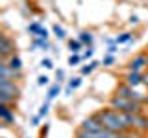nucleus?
Returning a JSON list of instances; mask_svg holds the SVG:
<instances>
[{
	"label": "nucleus",
	"instance_id": "nucleus-8",
	"mask_svg": "<svg viewBox=\"0 0 148 138\" xmlns=\"http://www.w3.org/2000/svg\"><path fill=\"white\" fill-rule=\"evenodd\" d=\"M78 129H83V131H100V129H104V123H102L98 112H95V114H89L87 118H83Z\"/></svg>",
	"mask_w": 148,
	"mask_h": 138
},
{
	"label": "nucleus",
	"instance_id": "nucleus-12",
	"mask_svg": "<svg viewBox=\"0 0 148 138\" xmlns=\"http://www.w3.org/2000/svg\"><path fill=\"white\" fill-rule=\"evenodd\" d=\"M133 41H135V37H133V33H130V31H124V33L115 37V43L117 44H132Z\"/></svg>",
	"mask_w": 148,
	"mask_h": 138
},
{
	"label": "nucleus",
	"instance_id": "nucleus-20",
	"mask_svg": "<svg viewBox=\"0 0 148 138\" xmlns=\"http://www.w3.org/2000/svg\"><path fill=\"white\" fill-rule=\"evenodd\" d=\"M41 30H43V26H41L39 22H30V24H28V31L32 33V37H37Z\"/></svg>",
	"mask_w": 148,
	"mask_h": 138
},
{
	"label": "nucleus",
	"instance_id": "nucleus-29",
	"mask_svg": "<svg viewBox=\"0 0 148 138\" xmlns=\"http://www.w3.org/2000/svg\"><path fill=\"white\" fill-rule=\"evenodd\" d=\"M63 81H65V70L59 68V70H56V83H63Z\"/></svg>",
	"mask_w": 148,
	"mask_h": 138
},
{
	"label": "nucleus",
	"instance_id": "nucleus-25",
	"mask_svg": "<svg viewBox=\"0 0 148 138\" xmlns=\"http://www.w3.org/2000/svg\"><path fill=\"white\" fill-rule=\"evenodd\" d=\"M106 43H108L109 46H108V53H111V55H113L115 52H117V48H119V44L117 43H115V39H108V41H106Z\"/></svg>",
	"mask_w": 148,
	"mask_h": 138
},
{
	"label": "nucleus",
	"instance_id": "nucleus-32",
	"mask_svg": "<svg viewBox=\"0 0 148 138\" xmlns=\"http://www.w3.org/2000/svg\"><path fill=\"white\" fill-rule=\"evenodd\" d=\"M130 24H132V26H135V24H139V17L137 15H132V17H130Z\"/></svg>",
	"mask_w": 148,
	"mask_h": 138
},
{
	"label": "nucleus",
	"instance_id": "nucleus-17",
	"mask_svg": "<svg viewBox=\"0 0 148 138\" xmlns=\"http://www.w3.org/2000/svg\"><path fill=\"white\" fill-rule=\"evenodd\" d=\"M69 50H71V53H80V50L83 48V43L80 39H69Z\"/></svg>",
	"mask_w": 148,
	"mask_h": 138
},
{
	"label": "nucleus",
	"instance_id": "nucleus-5",
	"mask_svg": "<svg viewBox=\"0 0 148 138\" xmlns=\"http://www.w3.org/2000/svg\"><path fill=\"white\" fill-rule=\"evenodd\" d=\"M17 53V43L9 33L4 31L0 35V61H8L11 55Z\"/></svg>",
	"mask_w": 148,
	"mask_h": 138
},
{
	"label": "nucleus",
	"instance_id": "nucleus-3",
	"mask_svg": "<svg viewBox=\"0 0 148 138\" xmlns=\"http://www.w3.org/2000/svg\"><path fill=\"white\" fill-rule=\"evenodd\" d=\"M18 98H21V87L17 85V81H0V103L13 107Z\"/></svg>",
	"mask_w": 148,
	"mask_h": 138
},
{
	"label": "nucleus",
	"instance_id": "nucleus-10",
	"mask_svg": "<svg viewBox=\"0 0 148 138\" xmlns=\"http://www.w3.org/2000/svg\"><path fill=\"white\" fill-rule=\"evenodd\" d=\"M122 81L126 83V85L133 87V89L145 87V72H130V70H126L124 76H122Z\"/></svg>",
	"mask_w": 148,
	"mask_h": 138
},
{
	"label": "nucleus",
	"instance_id": "nucleus-1",
	"mask_svg": "<svg viewBox=\"0 0 148 138\" xmlns=\"http://www.w3.org/2000/svg\"><path fill=\"white\" fill-rule=\"evenodd\" d=\"M98 116L104 123V129L113 133H133L132 125H130V114L126 112H120V110L115 109H100L98 110Z\"/></svg>",
	"mask_w": 148,
	"mask_h": 138
},
{
	"label": "nucleus",
	"instance_id": "nucleus-35",
	"mask_svg": "<svg viewBox=\"0 0 148 138\" xmlns=\"http://www.w3.org/2000/svg\"><path fill=\"white\" fill-rule=\"evenodd\" d=\"M145 87H146V90H148V70L145 72Z\"/></svg>",
	"mask_w": 148,
	"mask_h": 138
},
{
	"label": "nucleus",
	"instance_id": "nucleus-27",
	"mask_svg": "<svg viewBox=\"0 0 148 138\" xmlns=\"http://www.w3.org/2000/svg\"><path fill=\"white\" fill-rule=\"evenodd\" d=\"M92 55H95V46H87L85 52L82 53V57H83V59H91Z\"/></svg>",
	"mask_w": 148,
	"mask_h": 138
},
{
	"label": "nucleus",
	"instance_id": "nucleus-18",
	"mask_svg": "<svg viewBox=\"0 0 148 138\" xmlns=\"http://www.w3.org/2000/svg\"><path fill=\"white\" fill-rule=\"evenodd\" d=\"M32 46H34V48H41V50H48L50 43H48V41L39 39V37H34V39H32Z\"/></svg>",
	"mask_w": 148,
	"mask_h": 138
},
{
	"label": "nucleus",
	"instance_id": "nucleus-13",
	"mask_svg": "<svg viewBox=\"0 0 148 138\" xmlns=\"http://www.w3.org/2000/svg\"><path fill=\"white\" fill-rule=\"evenodd\" d=\"M8 64L13 68V70H17V72H22V59H21V55H18V53L11 55V57L8 59Z\"/></svg>",
	"mask_w": 148,
	"mask_h": 138
},
{
	"label": "nucleus",
	"instance_id": "nucleus-24",
	"mask_svg": "<svg viewBox=\"0 0 148 138\" xmlns=\"http://www.w3.org/2000/svg\"><path fill=\"white\" fill-rule=\"evenodd\" d=\"M48 110H50V103H48V101H43V105L39 107V112H37V114H39L41 118H45L46 114H48Z\"/></svg>",
	"mask_w": 148,
	"mask_h": 138
},
{
	"label": "nucleus",
	"instance_id": "nucleus-15",
	"mask_svg": "<svg viewBox=\"0 0 148 138\" xmlns=\"http://www.w3.org/2000/svg\"><path fill=\"white\" fill-rule=\"evenodd\" d=\"M78 39H80L82 41V43H83V46H85V48H87V46H92V41H95V35H92V31H82V33L80 35H78Z\"/></svg>",
	"mask_w": 148,
	"mask_h": 138
},
{
	"label": "nucleus",
	"instance_id": "nucleus-19",
	"mask_svg": "<svg viewBox=\"0 0 148 138\" xmlns=\"http://www.w3.org/2000/svg\"><path fill=\"white\" fill-rule=\"evenodd\" d=\"M52 33H54L56 37H58L59 41H61V39H65V37H67V31H65V28H63L61 24H58V22H56V24L52 26Z\"/></svg>",
	"mask_w": 148,
	"mask_h": 138
},
{
	"label": "nucleus",
	"instance_id": "nucleus-31",
	"mask_svg": "<svg viewBox=\"0 0 148 138\" xmlns=\"http://www.w3.org/2000/svg\"><path fill=\"white\" fill-rule=\"evenodd\" d=\"M39 122H41V116H39V114H35V116L32 118V125H34V127H39Z\"/></svg>",
	"mask_w": 148,
	"mask_h": 138
},
{
	"label": "nucleus",
	"instance_id": "nucleus-9",
	"mask_svg": "<svg viewBox=\"0 0 148 138\" xmlns=\"http://www.w3.org/2000/svg\"><path fill=\"white\" fill-rule=\"evenodd\" d=\"M22 77V72L13 70L8 61H0V81H18Z\"/></svg>",
	"mask_w": 148,
	"mask_h": 138
},
{
	"label": "nucleus",
	"instance_id": "nucleus-23",
	"mask_svg": "<svg viewBox=\"0 0 148 138\" xmlns=\"http://www.w3.org/2000/svg\"><path fill=\"white\" fill-rule=\"evenodd\" d=\"M102 64H104V66H113V64H115V55L106 53L104 59H102Z\"/></svg>",
	"mask_w": 148,
	"mask_h": 138
},
{
	"label": "nucleus",
	"instance_id": "nucleus-7",
	"mask_svg": "<svg viewBox=\"0 0 148 138\" xmlns=\"http://www.w3.org/2000/svg\"><path fill=\"white\" fill-rule=\"evenodd\" d=\"M130 125H132L133 133H137V135H145V133H148V116L145 112L130 114Z\"/></svg>",
	"mask_w": 148,
	"mask_h": 138
},
{
	"label": "nucleus",
	"instance_id": "nucleus-4",
	"mask_svg": "<svg viewBox=\"0 0 148 138\" xmlns=\"http://www.w3.org/2000/svg\"><path fill=\"white\" fill-rule=\"evenodd\" d=\"M113 94L122 96V98H128V99H133V101H137V103L145 105V107L148 105V92H139L137 89L126 85L124 81H120L119 85L115 87V92H113Z\"/></svg>",
	"mask_w": 148,
	"mask_h": 138
},
{
	"label": "nucleus",
	"instance_id": "nucleus-28",
	"mask_svg": "<svg viewBox=\"0 0 148 138\" xmlns=\"http://www.w3.org/2000/svg\"><path fill=\"white\" fill-rule=\"evenodd\" d=\"M41 66H43V68H46V70H52V68H54V63H52V59L45 57L43 61H41Z\"/></svg>",
	"mask_w": 148,
	"mask_h": 138
},
{
	"label": "nucleus",
	"instance_id": "nucleus-34",
	"mask_svg": "<svg viewBox=\"0 0 148 138\" xmlns=\"http://www.w3.org/2000/svg\"><path fill=\"white\" fill-rule=\"evenodd\" d=\"M72 92H74V90H72V89H71V87H69V85H67V89H65V96H71V94H72Z\"/></svg>",
	"mask_w": 148,
	"mask_h": 138
},
{
	"label": "nucleus",
	"instance_id": "nucleus-30",
	"mask_svg": "<svg viewBox=\"0 0 148 138\" xmlns=\"http://www.w3.org/2000/svg\"><path fill=\"white\" fill-rule=\"evenodd\" d=\"M39 39H43V41H48V37H50V33H48V30H46V28H43V30L39 31Z\"/></svg>",
	"mask_w": 148,
	"mask_h": 138
},
{
	"label": "nucleus",
	"instance_id": "nucleus-21",
	"mask_svg": "<svg viewBox=\"0 0 148 138\" xmlns=\"http://www.w3.org/2000/svg\"><path fill=\"white\" fill-rule=\"evenodd\" d=\"M82 61H83V57L80 53H71V57H69V64H71V66H78Z\"/></svg>",
	"mask_w": 148,
	"mask_h": 138
},
{
	"label": "nucleus",
	"instance_id": "nucleus-16",
	"mask_svg": "<svg viewBox=\"0 0 148 138\" xmlns=\"http://www.w3.org/2000/svg\"><path fill=\"white\" fill-rule=\"evenodd\" d=\"M98 64H102V61H96V59H91V61H89V64H83V66H82V76H89V74L92 72V70H95V68L96 66H98Z\"/></svg>",
	"mask_w": 148,
	"mask_h": 138
},
{
	"label": "nucleus",
	"instance_id": "nucleus-2",
	"mask_svg": "<svg viewBox=\"0 0 148 138\" xmlns=\"http://www.w3.org/2000/svg\"><path fill=\"white\" fill-rule=\"evenodd\" d=\"M108 107L115 109V110H120V112H126V114L145 112V105L137 103V101H133V99L122 98V96H117V94H111V98L108 101Z\"/></svg>",
	"mask_w": 148,
	"mask_h": 138
},
{
	"label": "nucleus",
	"instance_id": "nucleus-22",
	"mask_svg": "<svg viewBox=\"0 0 148 138\" xmlns=\"http://www.w3.org/2000/svg\"><path fill=\"white\" fill-rule=\"evenodd\" d=\"M80 85H82V77H80V76H76V77H71V81H69V87H71L72 90L80 89Z\"/></svg>",
	"mask_w": 148,
	"mask_h": 138
},
{
	"label": "nucleus",
	"instance_id": "nucleus-26",
	"mask_svg": "<svg viewBox=\"0 0 148 138\" xmlns=\"http://www.w3.org/2000/svg\"><path fill=\"white\" fill-rule=\"evenodd\" d=\"M37 85H41V87H48V85H50V77L46 76V74L39 76V77H37Z\"/></svg>",
	"mask_w": 148,
	"mask_h": 138
},
{
	"label": "nucleus",
	"instance_id": "nucleus-11",
	"mask_svg": "<svg viewBox=\"0 0 148 138\" xmlns=\"http://www.w3.org/2000/svg\"><path fill=\"white\" fill-rule=\"evenodd\" d=\"M0 120H2V123H6V125L15 123V112H13V109L9 107V105H0Z\"/></svg>",
	"mask_w": 148,
	"mask_h": 138
},
{
	"label": "nucleus",
	"instance_id": "nucleus-6",
	"mask_svg": "<svg viewBox=\"0 0 148 138\" xmlns=\"http://www.w3.org/2000/svg\"><path fill=\"white\" fill-rule=\"evenodd\" d=\"M126 70H130V72H146L148 70V53L141 52V53L133 55L126 64Z\"/></svg>",
	"mask_w": 148,
	"mask_h": 138
},
{
	"label": "nucleus",
	"instance_id": "nucleus-14",
	"mask_svg": "<svg viewBox=\"0 0 148 138\" xmlns=\"http://www.w3.org/2000/svg\"><path fill=\"white\" fill-rule=\"evenodd\" d=\"M59 92H61V83H54V85L48 89V92H46V99L45 101H48V103H50L54 98H58Z\"/></svg>",
	"mask_w": 148,
	"mask_h": 138
},
{
	"label": "nucleus",
	"instance_id": "nucleus-33",
	"mask_svg": "<svg viewBox=\"0 0 148 138\" xmlns=\"http://www.w3.org/2000/svg\"><path fill=\"white\" fill-rule=\"evenodd\" d=\"M46 133H48V125H45V129L41 131V138H46Z\"/></svg>",
	"mask_w": 148,
	"mask_h": 138
}]
</instances>
